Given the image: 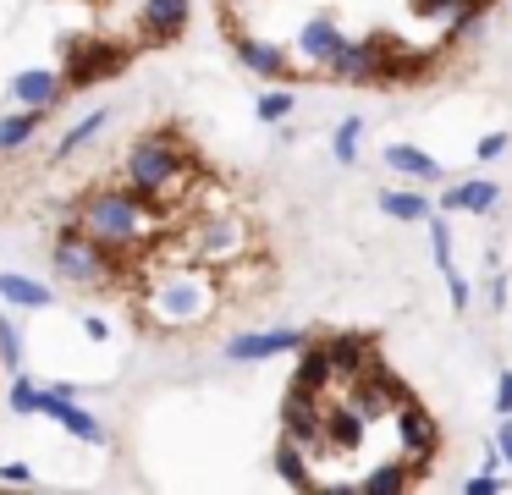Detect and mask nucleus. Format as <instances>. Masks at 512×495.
<instances>
[{"instance_id": "nucleus-6", "label": "nucleus", "mask_w": 512, "mask_h": 495, "mask_svg": "<svg viewBox=\"0 0 512 495\" xmlns=\"http://www.w3.org/2000/svg\"><path fill=\"white\" fill-rule=\"evenodd\" d=\"M105 121H111V110H89V116H83L78 127H72L67 138L56 143V160H72V154H78V149H89V143H94V138H100V132H105Z\"/></svg>"}, {"instance_id": "nucleus-7", "label": "nucleus", "mask_w": 512, "mask_h": 495, "mask_svg": "<svg viewBox=\"0 0 512 495\" xmlns=\"http://www.w3.org/2000/svg\"><path fill=\"white\" fill-rule=\"evenodd\" d=\"M0 369L6 374L23 369V325L12 314H0Z\"/></svg>"}, {"instance_id": "nucleus-4", "label": "nucleus", "mask_w": 512, "mask_h": 495, "mask_svg": "<svg viewBox=\"0 0 512 495\" xmlns=\"http://www.w3.org/2000/svg\"><path fill=\"white\" fill-rule=\"evenodd\" d=\"M0 303H12V308H50V303H56V286L34 281V275H23V270H0Z\"/></svg>"}, {"instance_id": "nucleus-3", "label": "nucleus", "mask_w": 512, "mask_h": 495, "mask_svg": "<svg viewBox=\"0 0 512 495\" xmlns=\"http://www.w3.org/2000/svg\"><path fill=\"white\" fill-rule=\"evenodd\" d=\"M6 94L17 99V105H28V110H61L72 99V83H67V72L61 66H23V72L6 83Z\"/></svg>"}, {"instance_id": "nucleus-9", "label": "nucleus", "mask_w": 512, "mask_h": 495, "mask_svg": "<svg viewBox=\"0 0 512 495\" xmlns=\"http://www.w3.org/2000/svg\"><path fill=\"white\" fill-rule=\"evenodd\" d=\"M0 484H34V468L28 462H0Z\"/></svg>"}, {"instance_id": "nucleus-2", "label": "nucleus", "mask_w": 512, "mask_h": 495, "mask_svg": "<svg viewBox=\"0 0 512 495\" xmlns=\"http://www.w3.org/2000/svg\"><path fill=\"white\" fill-rule=\"evenodd\" d=\"M50 275L61 286H78V292H116V259L105 242H94L83 226H61L50 242Z\"/></svg>"}, {"instance_id": "nucleus-5", "label": "nucleus", "mask_w": 512, "mask_h": 495, "mask_svg": "<svg viewBox=\"0 0 512 495\" xmlns=\"http://www.w3.org/2000/svg\"><path fill=\"white\" fill-rule=\"evenodd\" d=\"M39 127H45V110H28V105L6 110V116H0V154H23Z\"/></svg>"}, {"instance_id": "nucleus-8", "label": "nucleus", "mask_w": 512, "mask_h": 495, "mask_svg": "<svg viewBox=\"0 0 512 495\" xmlns=\"http://www.w3.org/2000/svg\"><path fill=\"white\" fill-rule=\"evenodd\" d=\"M6 402H12V413H39V402H45V385H34L28 374H12V391H6Z\"/></svg>"}, {"instance_id": "nucleus-1", "label": "nucleus", "mask_w": 512, "mask_h": 495, "mask_svg": "<svg viewBox=\"0 0 512 495\" xmlns=\"http://www.w3.org/2000/svg\"><path fill=\"white\" fill-rule=\"evenodd\" d=\"M430 440V418L386 363L331 347L309 352L298 369L281 468L298 479L303 462H314L309 484H413L408 462L430 457Z\"/></svg>"}]
</instances>
